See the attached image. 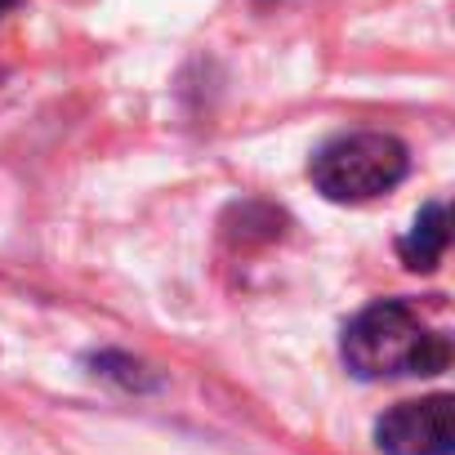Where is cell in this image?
I'll list each match as a JSON object with an SVG mask.
<instances>
[{
	"label": "cell",
	"mask_w": 455,
	"mask_h": 455,
	"mask_svg": "<svg viewBox=\"0 0 455 455\" xmlns=\"http://www.w3.org/2000/svg\"><path fill=\"white\" fill-rule=\"evenodd\" d=\"M19 5V0H0V14H5V10H14Z\"/></svg>",
	"instance_id": "6"
},
{
	"label": "cell",
	"mask_w": 455,
	"mask_h": 455,
	"mask_svg": "<svg viewBox=\"0 0 455 455\" xmlns=\"http://www.w3.org/2000/svg\"><path fill=\"white\" fill-rule=\"evenodd\" d=\"M446 246H451V214H446L442 201H428V205L415 214L411 233L397 242V255L406 259V268H415V273H433V268L442 264Z\"/></svg>",
	"instance_id": "4"
},
{
	"label": "cell",
	"mask_w": 455,
	"mask_h": 455,
	"mask_svg": "<svg viewBox=\"0 0 455 455\" xmlns=\"http://www.w3.org/2000/svg\"><path fill=\"white\" fill-rule=\"evenodd\" d=\"M344 362L357 379H393V375H437L451 362L446 335L419 322V313L402 299H379L362 308L344 331Z\"/></svg>",
	"instance_id": "1"
},
{
	"label": "cell",
	"mask_w": 455,
	"mask_h": 455,
	"mask_svg": "<svg viewBox=\"0 0 455 455\" xmlns=\"http://www.w3.org/2000/svg\"><path fill=\"white\" fill-rule=\"evenodd\" d=\"M90 366H94V375H103V379H116L121 388H134V393H148V388H156V379L134 362V357H125V353H99V357H90Z\"/></svg>",
	"instance_id": "5"
},
{
	"label": "cell",
	"mask_w": 455,
	"mask_h": 455,
	"mask_svg": "<svg viewBox=\"0 0 455 455\" xmlns=\"http://www.w3.org/2000/svg\"><path fill=\"white\" fill-rule=\"evenodd\" d=\"M384 455H455V402L446 393L402 402L375 424Z\"/></svg>",
	"instance_id": "3"
},
{
	"label": "cell",
	"mask_w": 455,
	"mask_h": 455,
	"mask_svg": "<svg viewBox=\"0 0 455 455\" xmlns=\"http://www.w3.org/2000/svg\"><path fill=\"white\" fill-rule=\"evenodd\" d=\"M411 170V152L402 139L379 130H353L317 148L308 174L326 201H371L393 192Z\"/></svg>",
	"instance_id": "2"
}]
</instances>
